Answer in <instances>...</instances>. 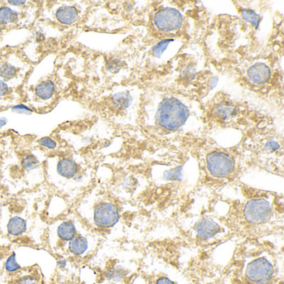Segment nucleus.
I'll use <instances>...</instances> for the list:
<instances>
[{"instance_id": "1", "label": "nucleus", "mask_w": 284, "mask_h": 284, "mask_svg": "<svg viewBox=\"0 0 284 284\" xmlns=\"http://www.w3.org/2000/svg\"><path fill=\"white\" fill-rule=\"evenodd\" d=\"M83 228L81 219L76 214H68L54 219L47 228L48 247L59 253L63 247L74 239Z\"/></svg>"}, {"instance_id": "2", "label": "nucleus", "mask_w": 284, "mask_h": 284, "mask_svg": "<svg viewBox=\"0 0 284 284\" xmlns=\"http://www.w3.org/2000/svg\"><path fill=\"white\" fill-rule=\"evenodd\" d=\"M189 117L186 107L177 98H168L160 104L158 110V124L167 130H175L185 124Z\"/></svg>"}, {"instance_id": "3", "label": "nucleus", "mask_w": 284, "mask_h": 284, "mask_svg": "<svg viewBox=\"0 0 284 284\" xmlns=\"http://www.w3.org/2000/svg\"><path fill=\"white\" fill-rule=\"evenodd\" d=\"M76 215L83 221L102 229L112 228L119 219V210L115 205L105 201L98 202L92 207H88V213Z\"/></svg>"}, {"instance_id": "4", "label": "nucleus", "mask_w": 284, "mask_h": 284, "mask_svg": "<svg viewBox=\"0 0 284 284\" xmlns=\"http://www.w3.org/2000/svg\"><path fill=\"white\" fill-rule=\"evenodd\" d=\"M30 218L24 210H15L9 206L3 207L0 213V229L10 238H20L30 229Z\"/></svg>"}, {"instance_id": "5", "label": "nucleus", "mask_w": 284, "mask_h": 284, "mask_svg": "<svg viewBox=\"0 0 284 284\" xmlns=\"http://www.w3.org/2000/svg\"><path fill=\"white\" fill-rule=\"evenodd\" d=\"M93 238L88 234L86 228H83L74 239L63 247L59 254L68 258H83L92 250Z\"/></svg>"}, {"instance_id": "6", "label": "nucleus", "mask_w": 284, "mask_h": 284, "mask_svg": "<svg viewBox=\"0 0 284 284\" xmlns=\"http://www.w3.org/2000/svg\"><path fill=\"white\" fill-rule=\"evenodd\" d=\"M246 277L255 284H265L272 279L274 268L266 258H260L251 262L246 268Z\"/></svg>"}, {"instance_id": "7", "label": "nucleus", "mask_w": 284, "mask_h": 284, "mask_svg": "<svg viewBox=\"0 0 284 284\" xmlns=\"http://www.w3.org/2000/svg\"><path fill=\"white\" fill-rule=\"evenodd\" d=\"M272 214V207L269 202L264 198H255L249 201L244 207L246 219L253 224H261L267 222Z\"/></svg>"}, {"instance_id": "8", "label": "nucleus", "mask_w": 284, "mask_h": 284, "mask_svg": "<svg viewBox=\"0 0 284 284\" xmlns=\"http://www.w3.org/2000/svg\"><path fill=\"white\" fill-rule=\"evenodd\" d=\"M207 167L213 177L225 178L234 169V163L230 156L221 152H213L207 155Z\"/></svg>"}, {"instance_id": "9", "label": "nucleus", "mask_w": 284, "mask_h": 284, "mask_svg": "<svg viewBox=\"0 0 284 284\" xmlns=\"http://www.w3.org/2000/svg\"><path fill=\"white\" fill-rule=\"evenodd\" d=\"M182 23V15L176 9H162L154 15V24L158 30L164 32L178 30Z\"/></svg>"}, {"instance_id": "10", "label": "nucleus", "mask_w": 284, "mask_h": 284, "mask_svg": "<svg viewBox=\"0 0 284 284\" xmlns=\"http://www.w3.org/2000/svg\"><path fill=\"white\" fill-rule=\"evenodd\" d=\"M55 172L58 176L64 180L74 181L79 184L83 179L79 173V168L76 160L71 157L60 158L55 165Z\"/></svg>"}, {"instance_id": "11", "label": "nucleus", "mask_w": 284, "mask_h": 284, "mask_svg": "<svg viewBox=\"0 0 284 284\" xmlns=\"http://www.w3.org/2000/svg\"><path fill=\"white\" fill-rule=\"evenodd\" d=\"M7 284H40L41 277L34 268H24L15 275L10 276Z\"/></svg>"}, {"instance_id": "12", "label": "nucleus", "mask_w": 284, "mask_h": 284, "mask_svg": "<svg viewBox=\"0 0 284 284\" xmlns=\"http://www.w3.org/2000/svg\"><path fill=\"white\" fill-rule=\"evenodd\" d=\"M195 230L200 239L208 240L219 233L220 228L216 222L210 219H205L196 225Z\"/></svg>"}, {"instance_id": "13", "label": "nucleus", "mask_w": 284, "mask_h": 284, "mask_svg": "<svg viewBox=\"0 0 284 284\" xmlns=\"http://www.w3.org/2000/svg\"><path fill=\"white\" fill-rule=\"evenodd\" d=\"M270 69L266 64L259 63L251 66L248 70V77L251 82L256 84H263L269 80Z\"/></svg>"}, {"instance_id": "14", "label": "nucleus", "mask_w": 284, "mask_h": 284, "mask_svg": "<svg viewBox=\"0 0 284 284\" xmlns=\"http://www.w3.org/2000/svg\"><path fill=\"white\" fill-rule=\"evenodd\" d=\"M55 17L60 24L71 25L78 20L79 11L74 6L63 5L57 10Z\"/></svg>"}, {"instance_id": "15", "label": "nucleus", "mask_w": 284, "mask_h": 284, "mask_svg": "<svg viewBox=\"0 0 284 284\" xmlns=\"http://www.w3.org/2000/svg\"><path fill=\"white\" fill-rule=\"evenodd\" d=\"M3 272L8 277L15 275L18 272L24 269V266L18 259L17 252L14 251L5 258L3 263Z\"/></svg>"}, {"instance_id": "16", "label": "nucleus", "mask_w": 284, "mask_h": 284, "mask_svg": "<svg viewBox=\"0 0 284 284\" xmlns=\"http://www.w3.org/2000/svg\"><path fill=\"white\" fill-rule=\"evenodd\" d=\"M55 91V85L52 80H45L38 84L34 92L38 98L42 100H47L52 98Z\"/></svg>"}, {"instance_id": "17", "label": "nucleus", "mask_w": 284, "mask_h": 284, "mask_svg": "<svg viewBox=\"0 0 284 284\" xmlns=\"http://www.w3.org/2000/svg\"><path fill=\"white\" fill-rule=\"evenodd\" d=\"M40 161L34 154H27L21 160V166L26 172H32L38 169Z\"/></svg>"}, {"instance_id": "18", "label": "nucleus", "mask_w": 284, "mask_h": 284, "mask_svg": "<svg viewBox=\"0 0 284 284\" xmlns=\"http://www.w3.org/2000/svg\"><path fill=\"white\" fill-rule=\"evenodd\" d=\"M127 274V271L125 268L116 266L108 270L105 273V277L109 281L119 282L124 279Z\"/></svg>"}, {"instance_id": "19", "label": "nucleus", "mask_w": 284, "mask_h": 284, "mask_svg": "<svg viewBox=\"0 0 284 284\" xmlns=\"http://www.w3.org/2000/svg\"><path fill=\"white\" fill-rule=\"evenodd\" d=\"M17 12L14 11L9 7L3 6L0 8V24H11L18 19Z\"/></svg>"}, {"instance_id": "20", "label": "nucleus", "mask_w": 284, "mask_h": 284, "mask_svg": "<svg viewBox=\"0 0 284 284\" xmlns=\"http://www.w3.org/2000/svg\"><path fill=\"white\" fill-rule=\"evenodd\" d=\"M214 112L219 119H227L231 118L232 116L234 115L235 110L232 105L222 104H219L216 107Z\"/></svg>"}, {"instance_id": "21", "label": "nucleus", "mask_w": 284, "mask_h": 284, "mask_svg": "<svg viewBox=\"0 0 284 284\" xmlns=\"http://www.w3.org/2000/svg\"><path fill=\"white\" fill-rule=\"evenodd\" d=\"M112 102L118 109L120 110H125L127 109V107L129 106L131 99L130 97L125 93H120L116 95L113 98H112Z\"/></svg>"}, {"instance_id": "22", "label": "nucleus", "mask_w": 284, "mask_h": 284, "mask_svg": "<svg viewBox=\"0 0 284 284\" xmlns=\"http://www.w3.org/2000/svg\"><path fill=\"white\" fill-rule=\"evenodd\" d=\"M17 69L15 66L9 63H4L0 67V77L3 79H11L15 77Z\"/></svg>"}, {"instance_id": "23", "label": "nucleus", "mask_w": 284, "mask_h": 284, "mask_svg": "<svg viewBox=\"0 0 284 284\" xmlns=\"http://www.w3.org/2000/svg\"><path fill=\"white\" fill-rule=\"evenodd\" d=\"M242 15H243L244 19H246L249 23H251L253 26L258 28L259 22H260V17L257 13H255L254 11L250 10V9H243L242 11Z\"/></svg>"}, {"instance_id": "24", "label": "nucleus", "mask_w": 284, "mask_h": 284, "mask_svg": "<svg viewBox=\"0 0 284 284\" xmlns=\"http://www.w3.org/2000/svg\"><path fill=\"white\" fill-rule=\"evenodd\" d=\"M38 143L41 147L46 148L47 150H54L58 147V142L50 137H43L41 139H39Z\"/></svg>"}, {"instance_id": "25", "label": "nucleus", "mask_w": 284, "mask_h": 284, "mask_svg": "<svg viewBox=\"0 0 284 284\" xmlns=\"http://www.w3.org/2000/svg\"><path fill=\"white\" fill-rule=\"evenodd\" d=\"M172 41L173 39H165V40L158 43L157 45H155L153 47V53H154V56L157 57V58L162 56L163 52L166 50V48Z\"/></svg>"}, {"instance_id": "26", "label": "nucleus", "mask_w": 284, "mask_h": 284, "mask_svg": "<svg viewBox=\"0 0 284 284\" xmlns=\"http://www.w3.org/2000/svg\"><path fill=\"white\" fill-rule=\"evenodd\" d=\"M11 111L15 113H18V114H25V115H31L33 112V110L27 106L25 104H17L11 108Z\"/></svg>"}, {"instance_id": "27", "label": "nucleus", "mask_w": 284, "mask_h": 284, "mask_svg": "<svg viewBox=\"0 0 284 284\" xmlns=\"http://www.w3.org/2000/svg\"><path fill=\"white\" fill-rule=\"evenodd\" d=\"M120 66H121V64H120L119 60H111L107 63V68L110 72H114L119 70V68H120Z\"/></svg>"}, {"instance_id": "28", "label": "nucleus", "mask_w": 284, "mask_h": 284, "mask_svg": "<svg viewBox=\"0 0 284 284\" xmlns=\"http://www.w3.org/2000/svg\"><path fill=\"white\" fill-rule=\"evenodd\" d=\"M9 92V87L7 85L5 82L3 80L0 79V98H3Z\"/></svg>"}, {"instance_id": "29", "label": "nucleus", "mask_w": 284, "mask_h": 284, "mask_svg": "<svg viewBox=\"0 0 284 284\" xmlns=\"http://www.w3.org/2000/svg\"><path fill=\"white\" fill-rule=\"evenodd\" d=\"M266 148L269 151H276L279 148V144L276 141H269V142H267Z\"/></svg>"}, {"instance_id": "30", "label": "nucleus", "mask_w": 284, "mask_h": 284, "mask_svg": "<svg viewBox=\"0 0 284 284\" xmlns=\"http://www.w3.org/2000/svg\"><path fill=\"white\" fill-rule=\"evenodd\" d=\"M155 284H174V283L171 281L169 278L163 277V278H160Z\"/></svg>"}, {"instance_id": "31", "label": "nucleus", "mask_w": 284, "mask_h": 284, "mask_svg": "<svg viewBox=\"0 0 284 284\" xmlns=\"http://www.w3.org/2000/svg\"><path fill=\"white\" fill-rule=\"evenodd\" d=\"M8 3H10L13 6H21L26 3V1H24V0H22V1L20 0L19 1H9Z\"/></svg>"}, {"instance_id": "32", "label": "nucleus", "mask_w": 284, "mask_h": 284, "mask_svg": "<svg viewBox=\"0 0 284 284\" xmlns=\"http://www.w3.org/2000/svg\"><path fill=\"white\" fill-rule=\"evenodd\" d=\"M8 124V119L5 117H1L0 118V129H2L4 126H6Z\"/></svg>"}]
</instances>
